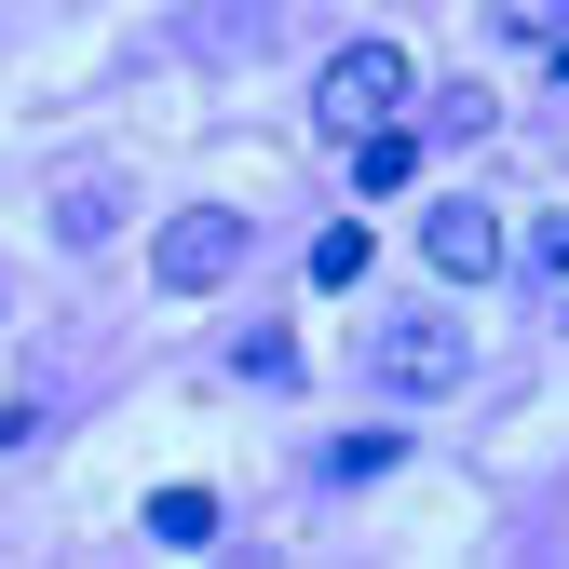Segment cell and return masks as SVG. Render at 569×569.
<instances>
[{
  "label": "cell",
  "instance_id": "6da1fadb",
  "mask_svg": "<svg viewBox=\"0 0 569 569\" xmlns=\"http://www.w3.org/2000/svg\"><path fill=\"white\" fill-rule=\"evenodd\" d=\"M407 96H420L407 41H339L326 82H312V122H326V136H380V122H407Z\"/></svg>",
  "mask_w": 569,
  "mask_h": 569
},
{
  "label": "cell",
  "instance_id": "7a4b0ae2",
  "mask_svg": "<svg viewBox=\"0 0 569 569\" xmlns=\"http://www.w3.org/2000/svg\"><path fill=\"white\" fill-rule=\"evenodd\" d=\"M367 367H380V393H461V380H475V339H461L448 312H393Z\"/></svg>",
  "mask_w": 569,
  "mask_h": 569
},
{
  "label": "cell",
  "instance_id": "3957f363",
  "mask_svg": "<svg viewBox=\"0 0 569 569\" xmlns=\"http://www.w3.org/2000/svg\"><path fill=\"white\" fill-rule=\"evenodd\" d=\"M150 271H163V299H203V284H231V271H244V218H231V203H190V218H163Z\"/></svg>",
  "mask_w": 569,
  "mask_h": 569
},
{
  "label": "cell",
  "instance_id": "277c9868",
  "mask_svg": "<svg viewBox=\"0 0 569 569\" xmlns=\"http://www.w3.org/2000/svg\"><path fill=\"white\" fill-rule=\"evenodd\" d=\"M420 258L448 284H488L502 271V218H488V203H435V218H420Z\"/></svg>",
  "mask_w": 569,
  "mask_h": 569
},
{
  "label": "cell",
  "instance_id": "5b68a950",
  "mask_svg": "<svg viewBox=\"0 0 569 569\" xmlns=\"http://www.w3.org/2000/svg\"><path fill=\"white\" fill-rule=\"evenodd\" d=\"M109 231H122V177H109V163H82V177L54 190V244H109Z\"/></svg>",
  "mask_w": 569,
  "mask_h": 569
},
{
  "label": "cell",
  "instance_id": "8992f818",
  "mask_svg": "<svg viewBox=\"0 0 569 569\" xmlns=\"http://www.w3.org/2000/svg\"><path fill=\"white\" fill-rule=\"evenodd\" d=\"M150 542H218V488H150Z\"/></svg>",
  "mask_w": 569,
  "mask_h": 569
},
{
  "label": "cell",
  "instance_id": "52a82bcc",
  "mask_svg": "<svg viewBox=\"0 0 569 569\" xmlns=\"http://www.w3.org/2000/svg\"><path fill=\"white\" fill-rule=\"evenodd\" d=\"M352 177H367V190H407V177H420V136H407V122L352 136Z\"/></svg>",
  "mask_w": 569,
  "mask_h": 569
},
{
  "label": "cell",
  "instance_id": "ba28073f",
  "mask_svg": "<svg viewBox=\"0 0 569 569\" xmlns=\"http://www.w3.org/2000/svg\"><path fill=\"white\" fill-rule=\"evenodd\" d=\"M231 367H244V380H299V339L258 326V339H231Z\"/></svg>",
  "mask_w": 569,
  "mask_h": 569
},
{
  "label": "cell",
  "instance_id": "9c48e42d",
  "mask_svg": "<svg viewBox=\"0 0 569 569\" xmlns=\"http://www.w3.org/2000/svg\"><path fill=\"white\" fill-rule=\"evenodd\" d=\"M367 258H380L367 231H326V244H312V284H367Z\"/></svg>",
  "mask_w": 569,
  "mask_h": 569
},
{
  "label": "cell",
  "instance_id": "30bf717a",
  "mask_svg": "<svg viewBox=\"0 0 569 569\" xmlns=\"http://www.w3.org/2000/svg\"><path fill=\"white\" fill-rule=\"evenodd\" d=\"M488 122H502V109H488V82H448V96H435V136H488Z\"/></svg>",
  "mask_w": 569,
  "mask_h": 569
},
{
  "label": "cell",
  "instance_id": "8fae6325",
  "mask_svg": "<svg viewBox=\"0 0 569 569\" xmlns=\"http://www.w3.org/2000/svg\"><path fill=\"white\" fill-rule=\"evenodd\" d=\"M502 28L516 41H569V0H502Z\"/></svg>",
  "mask_w": 569,
  "mask_h": 569
},
{
  "label": "cell",
  "instance_id": "7c38bea8",
  "mask_svg": "<svg viewBox=\"0 0 569 569\" xmlns=\"http://www.w3.org/2000/svg\"><path fill=\"white\" fill-rule=\"evenodd\" d=\"M556 82H569V41H556Z\"/></svg>",
  "mask_w": 569,
  "mask_h": 569
}]
</instances>
